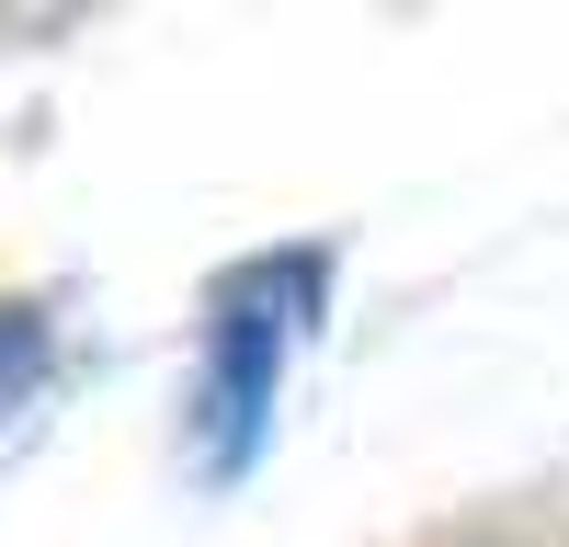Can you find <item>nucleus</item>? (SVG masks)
I'll return each instance as SVG.
<instances>
[{
    "mask_svg": "<svg viewBox=\"0 0 569 547\" xmlns=\"http://www.w3.org/2000/svg\"><path fill=\"white\" fill-rule=\"evenodd\" d=\"M319 297H330V251L297 240V251H262L240 274H217L206 297V354H194V468L228 490L273 456V410H284V377L319 331Z\"/></svg>",
    "mask_w": 569,
    "mask_h": 547,
    "instance_id": "f257e3e1",
    "label": "nucleus"
},
{
    "mask_svg": "<svg viewBox=\"0 0 569 547\" xmlns=\"http://www.w3.org/2000/svg\"><path fill=\"white\" fill-rule=\"evenodd\" d=\"M46 342H58V331H46V308H0V410L46 377Z\"/></svg>",
    "mask_w": 569,
    "mask_h": 547,
    "instance_id": "f03ea898",
    "label": "nucleus"
}]
</instances>
